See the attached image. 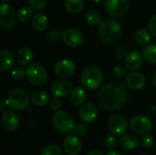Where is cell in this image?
Returning a JSON list of instances; mask_svg holds the SVG:
<instances>
[{
    "label": "cell",
    "mask_w": 156,
    "mask_h": 155,
    "mask_svg": "<svg viewBox=\"0 0 156 155\" xmlns=\"http://www.w3.org/2000/svg\"><path fill=\"white\" fill-rule=\"evenodd\" d=\"M50 96L47 91L37 90L31 95V102L36 106H44L47 103H49Z\"/></svg>",
    "instance_id": "cell-23"
},
{
    "label": "cell",
    "mask_w": 156,
    "mask_h": 155,
    "mask_svg": "<svg viewBox=\"0 0 156 155\" xmlns=\"http://www.w3.org/2000/svg\"><path fill=\"white\" fill-rule=\"evenodd\" d=\"M5 106H7L6 105V101L4 100V98H1L0 99V111H4Z\"/></svg>",
    "instance_id": "cell-40"
},
{
    "label": "cell",
    "mask_w": 156,
    "mask_h": 155,
    "mask_svg": "<svg viewBox=\"0 0 156 155\" xmlns=\"http://www.w3.org/2000/svg\"><path fill=\"white\" fill-rule=\"evenodd\" d=\"M16 14L13 6L8 4L0 5V26L5 29H12L16 24Z\"/></svg>",
    "instance_id": "cell-7"
},
{
    "label": "cell",
    "mask_w": 156,
    "mask_h": 155,
    "mask_svg": "<svg viewBox=\"0 0 156 155\" xmlns=\"http://www.w3.org/2000/svg\"><path fill=\"white\" fill-rule=\"evenodd\" d=\"M62 39L66 45L69 47H79L83 42L84 37L80 30L77 28H67L62 34Z\"/></svg>",
    "instance_id": "cell-13"
},
{
    "label": "cell",
    "mask_w": 156,
    "mask_h": 155,
    "mask_svg": "<svg viewBox=\"0 0 156 155\" xmlns=\"http://www.w3.org/2000/svg\"><path fill=\"white\" fill-rule=\"evenodd\" d=\"M130 125H131L132 130L134 132L138 134H142V135L148 134L153 129V122L151 119L142 114L135 115L131 120Z\"/></svg>",
    "instance_id": "cell-8"
},
{
    "label": "cell",
    "mask_w": 156,
    "mask_h": 155,
    "mask_svg": "<svg viewBox=\"0 0 156 155\" xmlns=\"http://www.w3.org/2000/svg\"><path fill=\"white\" fill-rule=\"evenodd\" d=\"M48 0H28V4L32 9L35 10H41L47 5Z\"/></svg>",
    "instance_id": "cell-34"
},
{
    "label": "cell",
    "mask_w": 156,
    "mask_h": 155,
    "mask_svg": "<svg viewBox=\"0 0 156 155\" xmlns=\"http://www.w3.org/2000/svg\"><path fill=\"white\" fill-rule=\"evenodd\" d=\"M152 84L154 85V87L156 88V71H154V74L152 75Z\"/></svg>",
    "instance_id": "cell-43"
},
{
    "label": "cell",
    "mask_w": 156,
    "mask_h": 155,
    "mask_svg": "<svg viewBox=\"0 0 156 155\" xmlns=\"http://www.w3.org/2000/svg\"><path fill=\"white\" fill-rule=\"evenodd\" d=\"M85 19H86V21L89 24H90L92 26L101 24V14L96 9H90V10H88L86 12V14H85Z\"/></svg>",
    "instance_id": "cell-28"
},
{
    "label": "cell",
    "mask_w": 156,
    "mask_h": 155,
    "mask_svg": "<svg viewBox=\"0 0 156 155\" xmlns=\"http://www.w3.org/2000/svg\"><path fill=\"white\" fill-rule=\"evenodd\" d=\"M148 26H149V29H150L151 33H152L154 37H156V15H154V16H153L150 17Z\"/></svg>",
    "instance_id": "cell-39"
},
{
    "label": "cell",
    "mask_w": 156,
    "mask_h": 155,
    "mask_svg": "<svg viewBox=\"0 0 156 155\" xmlns=\"http://www.w3.org/2000/svg\"><path fill=\"white\" fill-rule=\"evenodd\" d=\"M104 8L110 16L120 17L127 12L129 2L128 0H106Z\"/></svg>",
    "instance_id": "cell-10"
},
{
    "label": "cell",
    "mask_w": 156,
    "mask_h": 155,
    "mask_svg": "<svg viewBox=\"0 0 156 155\" xmlns=\"http://www.w3.org/2000/svg\"><path fill=\"white\" fill-rule=\"evenodd\" d=\"M31 96L24 89H15L10 91L5 101L6 105L14 111L27 109L30 103Z\"/></svg>",
    "instance_id": "cell-4"
},
{
    "label": "cell",
    "mask_w": 156,
    "mask_h": 155,
    "mask_svg": "<svg viewBox=\"0 0 156 155\" xmlns=\"http://www.w3.org/2000/svg\"><path fill=\"white\" fill-rule=\"evenodd\" d=\"M1 1H8V0H1Z\"/></svg>",
    "instance_id": "cell-45"
},
{
    "label": "cell",
    "mask_w": 156,
    "mask_h": 155,
    "mask_svg": "<svg viewBox=\"0 0 156 155\" xmlns=\"http://www.w3.org/2000/svg\"><path fill=\"white\" fill-rule=\"evenodd\" d=\"M49 107L52 111H58V110L61 108V100L59 98L54 97L50 100L49 101Z\"/></svg>",
    "instance_id": "cell-36"
},
{
    "label": "cell",
    "mask_w": 156,
    "mask_h": 155,
    "mask_svg": "<svg viewBox=\"0 0 156 155\" xmlns=\"http://www.w3.org/2000/svg\"><path fill=\"white\" fill-rule=\"evenodd\" d=\"M144 63V58L141 53L137 50H132L128 52L124 58L125 67L131 71H136L142 68Z\"/></svg>",
    "instance_id": "cell-16"
},
{
    "label": "cell",
    "mask_w": 156,
    "mask_h": 155,
    "mask_svg": "<svg viewBox=\"0 0 156 155\" xmlns=\"http://www.w3.org/2000/svg\"><path fill=\"white\" fill-rule=\"evenodd\" d=\"M92 1H94V2H97V3H99V2H101V0H92Z\"/></svg>",
    "instance_id": "cell-44"
},
{
    "label": "cell",
    "mask_w": 156,
    "mask_h": 155,
    "mask_svg": "<svg viewBox=\"0 0 156 155\" xmlns=\"http://www.w3.org/2000/svg\"><path fill=\"white\" fill-rule=\"evenodd\" d=\"M59 37H60V30L58 28H52L48 33V40H50L52 42L58 40Z\"/></svg>",
    "instance_id": "cell-35"
},
{
    "label": "cell",
    "mask_w": 156,
    "mask_h": 155,
    "mask_svg": "<svg viewBox=\"0 0 156 155\" xmlns=\"http://www.w3.org/2000/svg\"><path fill=\"white\" fill-rule=\"evenodd\" d=\"M129 93L126 87L119 82L104 85L98 92V101L106 111H115L126 102Z\"/></svg>",
    "instance_id": "cell-1"
},
{
    "label": "cell",
    "mask_w": 156,
    "mask_h": 155,
    "mask_svg": "<svg viewBox=\"0 0 156 155\" xmlns=\"http://www.w3.org/2000/svg\"><path fill=\"white\" fill-rule=\"evenodd\" d=\"M80 81L86 89L90 90H96L102 84L103 73L101 69L96 66H88L84 68L81 72Z\"/></svg>",
    "instance_id": "cell-3"
},
{
    "label": "cell",
    "mask_w": 156,
    "mask_h": 155,
    "mask_svg": "<svg viewBox=\"0 0 156 155\" xmlns=\"http://www.w3.org/2000/svg\"><path fill=\"white\" fill-rule=\"evenodd\" d=\"M72 90V84L67 79H56L51 85V93L57 98H64L70 95Z\"/></svg>",
    "instance_id": "cell-12"
},
{
    "label": "cell",
    "mask_w": 156,
    "mask_h": 155,
    "mask_svg": "<svg viewBox=\"0 0 156 155\" xmlns=\"http://www.w3.org/2000/svg\"><path fill=\"white\" fill-rule=\"evenodd\" d=\"M144 58L149 63L156 64V45H148L143 50Z\"/></svg>",
    "instance_id": "cell-27"
},
{
    "label": "cell",
    "mask_w": 156,
    "mask_h": 155,
    "mask_svg": "<svg viewBox=\"0 0 156 155\" xmlns=\"http://www.w3.org/2000/svg\"><path fill=\"white\" fill-rule=\"evenodd\" d=\"M141 143L142 145L146 148V149H150L154 145V138L150 135V134H145L142 137L141 139Z\"/></svg>",
    "instance_id": "cell-33"
},
{
    "label": "cell",
    "mask_w": 156,
    "mask_h": 155,
    "mask_svg": "<svg viewBox=\"0 0 156 155\" xmlns=\"http://www.w3.org/2000/svg\"><path fill=\"white\" fill-rule=\"evenodd\" d=\"M63 148L69 155H78L81 151V142L75 135H69L65 138Z\"/></svg>",
    "instance_id": "cell-18"
},
{
    "label": "cell",
    "mask_w": 156,
    "mask_h": 155,
    "mask_svg": "<svg viewBox=\"0 0 156 155\" xmlns=\"http://www.w3.org/2000/svg\"><path fill=\"white\" fill-rule=\"evenodd\" d=\"M55 74L60 79H67L75 72V63L69 58H61L54 66Z\"/></svg>",
    "instance_id": "cell-11"
},
{
    "label": "cell",
    "mask_w": 156,
    "mask_h": 155,
    "mask_svg": "<svg viewBox=\"0 0 156 155\" xmlns=\"http://www.w3.org/2000/svg\"><path fill=\"white\" fill-rule=\"evenodd\" d=\"M87 155H103V153L99 150H91L87 153Z\"/></svg>",
    "instance_id": "cell-41"
},
{
    "label": "cell",
    "mask_w": 156,
    "mask_h": 155,
    "mask_svg": "<svg viewBox=\"0 0 156 155\" xmlns=\"http://www.w3.org/2000/svg\"><path fill=\"white\" fill-rule=\"evenodd\" d=\"M25 76H27L26 74V71L23 69L22 67H15L12 69V71H11V78L16 80V81H20L22 80Z\"/></svg>",
    "instance_id": "cell-31"
},
{
    "label": "cell",
    "mask_w": 156,
    "mask_h": 155,
    "mask_svg": "<svg viewBox=\"0 0 156 155\" xmlns=\"http://www.w3.org/2000/svg\"><path fill=\"white\" fill-rule=\"evenodd\" d=\"M83 0H65L64 5L66 9L70 13H79L83 8Z\"/></svg>",
    "instance_id": "cell-26"
},
{
    "label": "cell",
    "mask_w": 156,
    "mask_h": 155,
    "mask_svg": "<svg viewBox=\"0 0 156 155\" xmlns=\"http://www.w3.org/2000/svg\"><path fill=\"white\" fill-rule=\"evenodd\" d=\"M73 133L77 137H82L85 136L88 132V128L84 123H77L75 124L73 128Z\"/></svg>",
    "instance_id": "cell-32"
},
{
    "label": "cell",
    "mask_w": 156,
    "mask_h": 155,
    "mask_svg": "<svg viewBox=\"0 0 156 155\" xmlns=\"http://www.w3.org/2000/svg\"><path fill=\"white\" fill-rule=\"evenodd\" d=\"M98 33L101 42L105 44H112L116 42L121 37L122 26L115 19H104L99 25Z\"/></svg>",
    "instance_id": "cell-2"
},
{
    "label": "cell",
    "mask_w": 156,
    "mask_h": 155,
    "mask_svg": "<svg viewBox=\"0 0 156 155\" xmlns=\"http://www.w3.org/2000/svg\"><path fill=\"white\" fill-rule=\"evenodd\" d=\"M1 123L3 127L8 132H15L20 124L17 114L13 110L5 111L1 115Z\"/></svg>",
    "instance_id": "cell-14"
},
{
    "label": "cell",
    "mask_w": 156,
    "mask_h": 155,
    "mask_svg": "<svg viewBox=\"0 0 156 155\" xmlns=\"http://www.w3.org/2000/svg\"><path fill=\"white\" fill-rule=\"evenodd\" d=\"M113 73L114 76L117 77L118 79H122V78H126V70L122 66H115L113 68Z\"/></svg>",
    "instance_id": "cell-37"
},
{
    "label": "cell",
    "mask_w": 156,
    "mask_h": 155,
    "mask_svg": "<svg viewBox=\"0 0 156 155\" xmlns=\"http://www.w3.org/2000/svg\"><path fill=\"white\" fill-rule=\"evenodd\" d=\"M52 125L54 128L60 133L67 134L73 131V128L75 126L74 121L72 117L64 111H56L51 119Z\"/></svg>",
    "instance_id": "cell-5"
},
{
    "label": "cell",
    "mask_w": 156,
    "mask_h": 155,
    "mask_svg": "<svg viewBox=\"0 0 156 155\" xmlns=\"http://www.w3.org/2000/svg\"><path fill=\"white\" fill-rule=\"evenodd\" d=\"M120 143L123 149H125L127 151H132V150H134L138 147L139 139L134 134L128 133V134H125L122 137Z\"/></svg>",
    "instance_id": "cell-20"
},
{
    "label": "cell",
    "mask_w": 156,
    "mask_h": 155,
    "mask_svg": "<svg viewBox=\"0 0 156 155\" xmlns=\"http://www.w3.org/2000/svg\"><path fill=\"white\" fill-rule=\"evenodd\" d=\"M16 16L18 20L22 22H27L32 16V8H30L29 6H23L19 8V10L16 13Z\"/></svg>",
    "instance_id": "cell-30"
},
{
    "label": "cell",
    "mask_w": 156,
    "mask_h": 155,
    "mask_svg": "<svg viewBox=\"0 0 156 155\" xmlns=\"http://www.w3.org/2000/svg\"><path fill=\"white\" fill-rule=\"evenodd\" d=\"M110 132L115 136H121L124 134L128 128V122L124 116L121 114H114L111 116L107 122Z\"/></svg>",
    "instance_id": "cell-9"
},
{
    "label": "cell",
    "mask_w": 156,
    "mask_h": 155,
    "mask_svg": "<svg viewBox=\"0 0 156 155\" xmlns=\"http://www.w3.org/2000/svg\"><path fill=\"white\" fill-rule=\"evenodd\" d=\"M16 58L21 66H27L33 58V52L29 48L23 47L17 51Z\"/></svg>",
    "instance_id": "cell-22"
},
{
    "label": "cell",
    "mask_w": 156,
    "mask_h": 155,
    "mask_svg": "<svg viewBox=\"0 0 156 155\" xmlns=\"http://www.w3.org/2000/svg\"><path fill=\"white\" fill-rule=\"evenodd\" d=\"M14 65V56L13 54L5 49L0 52V69L2 71H7Z\"/></svg>",
    "instance_id": "cell-19"
},
{
    "label": "cell",
    "mask_w": 156,
    "mask_h": 155,
    "mask_svg": "<svg viewBox=\"0 0 156 155\" xmlns=\"http://www.w3.org/2000/svg\"><path fill=\"white\" fill-rule=\"evenodd\" d=\"M28 80L35 86H43L48 80V71L44 65L36 62L30 64L26 70Z\"/></svg>",
    "instance_id": "cell-6"
},
{
    "label": "cell",
    "mask_w": 156,
    "mask_h": 155,
    "mask_svg": "<svg viewBox=\"0 0 156 155\" xmlns=\"http://www.w3.org/2000/svg\"><path fill=\"white\" fill-rule=\"evenodd\" d=\"M104 145L107 149H112L116 145V139L114 136H108L104 140Z\"/></svg>",
    "instance_id": "cell-38"
},
{
    "label": "cell",
    "mask_w": 156,
    "mask_h": 155,
    "mask_svg": "<svg viewBox=\"0 0 156 155\" xmlns=\"http://www.w3.org/2000/svg\"><path fill=\"white\" fill-rule=\"evenodd\" d=\"M48 24V18L45 15L41 13H36L32 18V25L34 28L37 31H43L47 28Z\"/></svg>",
    "instance_id": "cell-24"
},
{
    "label": "cell",
    "mask_w": 156,
    "mask_h": 155,
    "mask_svg": "<svg viewBox=\"0 0 156 155\" xmlns=\"http://www.w3.org/2000/svg\"><path fill=\"white\" fill-rule=\"evenodd\" d=\"M105 155H122V153H121L118 151H110V152H108Z\"/></svg>",
    "instance_id": "cell-42"
},
{
    "label": "cell",
    "mask_w": 156,
    "mask_h": 155,
    "mask_svg": "<svg viewBox=\"0 0 156 155\" xmlns=\"http://www.w3.org/2000/svg\"><path fill=\"white\" fill-rule=\"evenodd\" d=\"M86 100V91L81 87H76L70 93V101L75 106H82Z\"/></svg>",
    "instance_id": "cell-21"
},
{
    "label": "cell",
    "mask_w": 156,
    "mask_h": 155,
    "mask_svg": "<svg viewBox=\"0 0 156 155\" xmlns=\"http://www.w3.org/2000/svg\"><path fill=\"white\" fill-rule=\"evenodd\" d=\"M80 118L86 123H91L98 117V109L92 103H84L79 111Z\"/></svg>",
    "instance_id": "cell-17"
},
{
    "label": "cell",
    "mask_w": 156,
    "mask_h": 155,
    "mask_svg": "<svg viewBox=\"0 0 156 155\" xmlns=\"http://www.w3.org/2000/svg\"><path fill=\"white\" fill-rule=\"evenodd\" d=\"M134 38H135V41L139 45L144 46V45H147L149 41L151 40V36H150V33L146 29L140 28L135 32Z\"/></svg>",
    "instance_id": "cell-25"
},
{
    "label": "cell",
    "mask_w": 156,
    "mask_h": 155,
    "mask_svg": "<svg viewBox=\"0 0 156 155\" xmlns=\"http://www.w3.org/2000/svg\"><path fill=\"white\" fill-rule=\"evenodd\" d=\"M125 83L130 89L138 90L144 88L146 84V79L143 73L139 71H132L131 73L127 74L125 78Z\"/></svg>",
    "instance_id": "cell-15"
},
{
    "label": "cell",
    "mask_w": 156,
    "mask_h": 155,
    "mask_svg": "<svg viewBox=\"0 0 156 155\" xmlns=\"http://www.w3.org/2000/svg\"><path fill=\"white\" fill-rule=\"evenodd\" d=\"M62 149L57 144H48L45 146L42 150L40 155H62Z\"/></svg>",
    "instance_id": "cell-29"
}]
</instances>
